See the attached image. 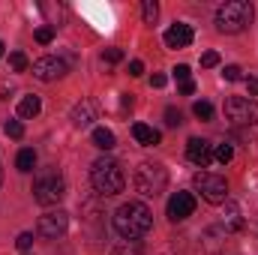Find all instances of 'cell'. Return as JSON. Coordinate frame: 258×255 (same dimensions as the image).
<instances>
[{
  "instance_id": "cell-1",
  "label": "cell",
  "mask_w": 258,
  "mask_h": 255,
  "mask_svg": "<svg viewBox=\"0 0 258 255\" xmlns=\"http://www.w3.org/2000/svg\"><path fill=\"white\" fill-rule=\"evenodd\" d=\"M114 228L123 240H138L153 228V213L144 201H126L114 210Z\"/></svg>"
},
{
  "instance_id": "cell-2",
  "label": "cell",
  "mask_w": 258,
  "mask_h": 255,
  "mask_svg": "<svg viewBox=\"0 0 258 255\" xmlns=\"http://www.w3.org/2000/svg\"><path fill=\"white\" fill-rule=\"evenodd\" d=\"M255 9L249 0H228L216 9V30L219 33H240L252 24Z\"/></svg>"
},
{
  "instance_id": "cell-3",
  "label": "cell",
  "mask_w": 258,
  "mask_h": 255,
  "mask_svg": "<svg viewBox=\"0 0 258 255\" xmlns=\"http://www.w3.org/2000/svg\"><path fill=\"white\" fill-rule=\"evenodd\" d=\"M90 183H93V189L99 192L102 198H108V195L123 192L126 177H123V171H120V165H117L114 159L102 156V159H96V162L90 165Z\"/></svg>"
},
{
  "instance_id": "cell-4",
  "label": "cell",
  "mask_w": 258,
  "mask_h": 255,
  "mask_svg": "<svg viewBox=\"0 0 258 255\" xmlns=\"http://www.w3.org/2000/svg\"><path fill=\"white\" fill-rule=\"evenodd\" d=\"M63 195H66V180L57 168H45V171L36 174V180H33V198H36V204L51 207V204H60Z\"/></svg>"
},
{
  "instance_id": "cell-5",
  "label": "cell",
  "mask_w": 258,
  "mask_h": 255,
  "mask_svg": "<svg viewBox=\"0 0 258 255\" xmlns=\"http://www.w3.org/2000/svg\"><path fill=\"white\" fill-rule=\"evenodd\" d=\"M168 186V171L159 162H141L135 168V189L144 198H156L159 192H165Z\"/></svg>"
},
{
  "instance_id": "cell-6",
  "label": "cell",
  "mask_w": 258,
  "mask_h": 255,
  "mask_svg": "<svg viewBox=\"0 0 258 255\" xmlns=\"http://www.w3.org/2000/svg\"><path fill=\"white\" fill-rule=\"evenodd\" d=\"M195 189L210 204H225L228 201V180L216 171H198L195 174Z\"/></svg>"
},
{
  "instance_id": "cell-7",
  "label": "cell",
  "mask_w": 258,
  "mask_h": 255,
  "mask_svg": "<svg viewBox=\"0 0 258 255\" xmlns=\"http://www.w3.org/2000/svg\"><path fill=\"white\" fill-rule=\"evenodd\" d=\"M225 117L234 126H252V123H258V102L246 99V96H231L225 102Z\"/></svg>"
},
{
  "instance_id": "cell-8",
  "label": "cell",
  "mask_w": 258,
  "mask_h": 255,
  "mask_svg": "<svg viewBox=\"0 0 258 255\" xmlns=\"http://www.w3.org/2000/svg\"><path fill=\"white\" fill-rule=\"evenodd\" d=\"M36 231L42 237H48V240H57V237H63L66 231H69V216H66L63 210H48V213L39 216Z\"/></svg>"
},
{
  "instance_id": "cell-9",
  "label": "cell",
  "mask_w": 258,
  "mask_h": 255,
  "mask_svg": "<svg viewBox=\"0 0 258 255\" xmlns=\"http://www.w3.org/2000/svg\"><path fill=\"white\" fill-rule=\"evenodd\" d=\"M168 219L171 222H183V219H189L195 213V195L192 192H174L171 198H168Z\"/></svg>"
},
{
  "instance_id": "cell-10",
  "label": "cell",
  "mask_w": 258,
  "mask_h": 255,
  "mask_svg": "<svg viewBox=\"0 0 258 255\" xmlns=\"http://www.w3.org/2000/svg\"><path fill=\"white\" fill-rule=\"evenodd\" d=\"M66 75V63L60 57H39L33 60V78L39 81H57Z\"/></svg>"
},
{
  "instance_id": "cell-11",
  "label": "cell",
  "mask_w": 258,
  "mask_h": 255,
  "mask_svg": "<svg viewBox=\"0 0 258 255\" xmlns=\"http://www.w3.org/2000/svg\"><path fill=\"white\" fill-rule=\"evenodd\" d=\"M186 156L192 159L195 165L207 168V165L213 162V144L204 141V138H189V141H186Z\"/></svg>"
},
{
  "instance_id": "cell-12",
  "label": "cell",
  "mask_w": 258,
  "mask_h": 255,
  "mask_svg": "<svg viewBox=\"0 0 258 255\" xmlns=\"http://www.w3.org/2000/svg\"><path fill=\"white\" fill-rule=\"evenodd\" d=\"M162 39H165V48H186V45H192V27L177 21V24H171L165 30Z\"/></svg>"
},
{
  "instance_id": "cell-13",
  "label": "cell",
  "mask_w": 258,
  "mask_h": 255,
  "mask_svg": "<svg viewBox=\"0 0 258 255\" xmlns=\"http://www.w3.org/2000/svg\"><path fill=\"white\" fill-rule=\"evenodd\" d=\"M222 228H225L228 234L243 228V216H240V207H237L234 201H225V204H222Z\"/></svg>"
},
{
  "instance_id": "cell-14",
  "label": "cell",
  "mask_w": 258,
  "mask_h": 255,
  "mask_svg": "<svg viewBox=\"0 0 258 255\" xmlns=\"http://www.w3.org/2000/svg\"><path fill=\"white\" fill-rule=\"evenodd\" d=\"M132 138H135L138 144H144V147H156L162 135L153 126H147V123H135V126H132Z\"/></svg>"
},
{
  "instance_id": "cell-15",
  "label": "cell",
  "mask_w": 258,
  "mask_h": 255,
  "mask_svg": "<svg viewBox=\"0 0 258 255\" xmlns=\"http://www.w3.org/2000/svg\"><path fill=\"white\" fill-rule=\"evenodd\" d=\"M72 123H75V126H90V123H93V102H90V99H81V102L72 108Z\"/></svg>"
},
{
  "instance_id": "cell-16",
  "label": "cell",
  "mask_w": 258,
  "mask_h": 255,
  "mask_svg": "<svg viewBox=\"0 0 258 255\" xmlns=\"http://www.w3.org/2000/svg\"><path fill=\"white\" fill-rule=\"evenodd\" d=\"M39 108H42L39 96H24V99L18 102V117L30 120V117H36V114H39Z\"/></svg>"
},
{
  "instance_id": "cell-17",
  "label": "cell",
  "mask_w": 258,
  "mask_h": 255,
  "mask_svg": "<svg viewBox=\"0 0 258 255\" xmlns=\"http://www.w3.org/2000/svg\"><path fill=\"white\" fill-rule=\"evenodd\" d=\"M93 144L99 147V150H111L114 144H117V138H114V132L105 126H96L93 129Z\"/></svg>"
},
{
  "instance_id": "cell-18",
  "label": "cell",
  "mask_w": 258,
  "mask_h": 255,
  "mask_svg": "<svg viewBox=\"0 0 258 255\" xmlns=\"http://www.w3.org/2000/svg\"><path fill=\"white\" fill-rule=\"evenodd\" d=\"M33 165H36V150H33V147L18 150V156H15V168H18V171H33Z\"/></svg>"
},
{
  "instance_id": "cell-19",
  "label": "cell",
  "mask_w": 258,
  "mask_h": 255,
  "mask_svg": "<svg viewBox=\"0 0 258 255\" xmlns=\"http://www.w3.org/2000/svg\"><path fill=\"white\" fill-rule=\"evenodd\" d=\"M156 15H159V6H156L153 0H144V3H141V18H144V24H153Z\"/></svg>"
},
{
  "instance_id": "cell-20",
  "label": "cell",
  "mask_w": 258,
  "mask_h": 255,
  "mask_svg": "<svg viewBox=\"0 0 258 255\" xmlns=\"http://www.w3.org/2000/svg\"><path fill=\"white\" fill-rule=\"evenodd\" d=\"M111 255H141V249H138L135 240H120V243L111 249Z\"/></svg>"
},
{
  "instance_id": "cell-21",
  "label": "cell",
  "mask_w": 258,
  "mask_h": 255,
  "mask_svg": "<svg viewBox=\"0 0 258 255\" xmlns=\"http://www.w3.org/2000/svg\"><path fill=\"white\" fill-rule=\"evenodd\" d=\"M213 159H216V162H222V165H228V162L234 159V150H231V144H219V147L213 150Z\"/></svg>"
},
{
  "instance_id": "cell-22",
  "label": "cell",
  "mask_w": 258,
  "mask_h": 255,
  "mask_svg": "<svg viewBox=\"0 0 258 255\" xmlns=\"http://www.w3.org/2000/svg\"><path fill=\"white\" fill-rule=\"evenodd\" d=\"M192 114L198 117V120H210V117H213V105L201 99V102H195L192 105Z\"/></svg>"
},
{
  "instance_id": "cell-23",
  "label": "cell",
  "mask_w": 258,
  "mask_h": 255,
  "mask_svg": "<svg viewBox=\"0 0 258 255\" xmlns=\"http://www.w3.org/2000/svg\"><path fill=\"white\" fill-rule=\"evenodd\" d=\"M54 39V24H42V27H36V42L39 45H48Z\"/></svg>"
},
{
  "instance_id": "cell-24",
  "label": "cell",
  "mask_w": 258,
  "mask_h": 255,
  "mask_svg": "<svg viewBox=\"0 0 258 255\" xmlns=\"http://www.w3.org/2000/svg\"><path fill=\"white\" fill-rule=\"evenodd\" d=\"M9 66H12L15 72H24V69H27V54H24V51H12V54H9Z\"/></svg>"
},
{
  "instance_id": "cell-25",
  "label": "cell",
  "mask_w": 258,
  "mask_h": 255,
  "mask_svg": "<svg viewBox=\"0 0 258 255\" xmlns=\"http://www.w3.org/2000/svg\"><path fill=\"white\" fill-rule=\"evenodd\" d=\"M171 72H174V81H180V84H186V81H192V69H189L186 63H177L174 69H171Z\"/></svg>"
},
{
  "instance_id": "cell-26",
  "label": "cell",
  "mask_w": 258,
  "mask_h": 255,
  "mask_svg": "<svg viewBox=\"0 0 258 255\" xmlns=\"http://www.w3.org/2000/svg\"><path fill=\"white\" fill-rule=\"evenodd\" d=\"M3 132H6L9 138H21V135H24V126H21V120H6V123H3Z\"/></svg>"
},
{
  "instance_id": "cell-27",
  "label": "cell",
  "mask_w": 258,
  "mask_h": 255,
  "mask_svg": "<svg viewBox=\"0 0 258 255\" xmlns=\"http://www.w3.org/2000/svg\"><path fill=\"white\" fill-rule=\"evenodd\" d=\"M165 123H168L171 129H177L180 123H183V114H180L177 108H165Z\"/></svg>"
},
{
  "instance_id": "cell-28",
  "label": "cell",
  "mask_w": 258,
  "mask_h": 255,
  "mask_svg": "<svg viewBox=\"0 0 258 255\" xmlns=\"http://www.w3.org/2000/svg\"><path fill=\"white\" fill-rule=\"evenodd\" d=\"M15 246H18L21 252H27V249L33 246V234H30V231H21V234L15 237Z\"/></svg>"
},
{
  "instance_id": "cell-29",
  "label": "cell",
  "mask_w": 258,
  "mask_h": 255,
  "mask_svg": "<svg viewBox=\"0 0 258 255\" xmlns=\"http://www.w3.org/2000/svg\"><path fill=\"white\" fill-rule=\"evenodd\" d=\"M222 75H225V81H240V78H243V69H240V66H225V69H222Z\"/></svg>"
},
{
  "instance_id": "cell-30",
  "label": "cell",
  "mask_w": 258,
  "mask_h": 255,
  "mask_svg": "<svg viewBox=\"0 0 258 255\" xmlns=\"http://www.w3.org/2000/svg\"><path fill=\"white\" fill-rule=\"evenodd\" d=\"M102 60H105V63H120V60H123V51H120V48H105Z\"/></svg>"
},
{
  "instance_id": "cell-31",
  "label": "cell",
  "mask_w": 258,
  "mask_h": 255,
  "mask_svg": "<svg viewBox=\"0 0 258 255\" xmlns=\"http://www.w3.org/2000/svg\"><path fill=\"white\" fill-rule=\"evenodd\" d=\"M216 63H219V54H216V51H204V54H201V66L210 69V66H216Z\"/></svg>"
},
{
  "instance_id": "cell-32",
  "label": "cell",
  "mask_w": 258,
  "mask_h": 255,
  "mask_svg": "<svg viewBox=\"0 0 258 255\" xmlns=\"http://www.w3.org/2000/svg\"><path fill=\"white\" fill-rule=\"evenodd\" d=\"M129 75H135V78L144 75V63H141V60H132V63H129Z\"/></svg>"
},
{
  "instance_id": "cell-33",
  "label": "cell",
  "mask_w": 258,
  "mask_h": 255,
  "mask_svg": "<svg viewBox=\"0 0 258 255\" xmlns=\"http://www.w3.org/2000/svg\"><path fill=\"white\" fill-rule=\"evenodd\" d=\"M165 81H168V78H165L162 72H156V75L150 78V84H153V87H165Z\"/></svg>"
},
{
  "instance_id": "cell-34",
  "label": "cell",
  "mask_w": 258,
  "mask_h": 255,
  "mask_svg": "<svg viewBox=\"0 0 258 255\" xmlns=\"http://www.w3.org/2000/svg\"><path fill=\"white\" fill-rule=\"evenodd\" d=\"M246 90H249L252 96H258V78H246Z\"/></svg>"
},
{
  "instance_id": "cell-35",
  "label": "cell",
  "mask_w": 258,
  "mask_h": 255,
  "mask_svg": "<svg viewBox=\"0 0 258 255\" xmlns=\"http://www.w3.org/2000/svg\"><path fill=\"white\" fill-rule=\"evenodd\" d=\"M180 93H183V96H192V93H195V84H192V81L180 84Z\"/></svg>"
},
{
  "instance_id": "cell-36",
  "label": "cell",
  "mask_w": 258,
  "mask_h": 255,
  "mask_svg": "<svg viewBox=\"0 0 258 255\" xmlns=\"http://www.w3.org/2000/svg\"><path fill=\"white\" fill-rule=\"evenodd\" d=\"M3 48H6V45H3V42H0V57H3Z\"/></svg>"
},
{
  "instance_id": "cell-37",
  "label": "cell",
  "mask_w": 258,
  "mask_h": 255,
  "mask_svg": "<svg viewBox=\"0 0 258 255\" xmlns=\"http://www.w3.org/2000/svg\"><path fill=\"white\" fill-rule=\"evenodd\" d=\"M0 183H3V171H0Z\"/></svg>"
}]
</instances>
